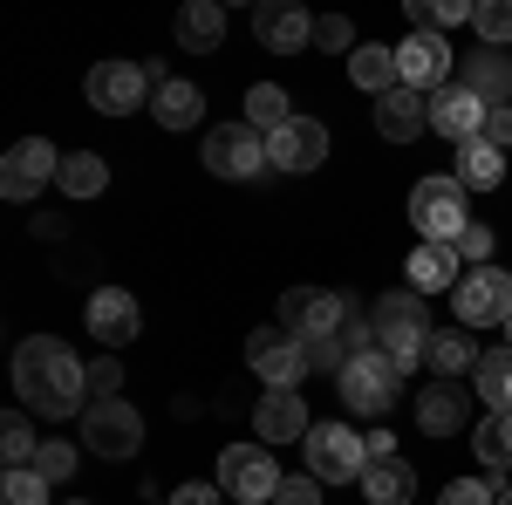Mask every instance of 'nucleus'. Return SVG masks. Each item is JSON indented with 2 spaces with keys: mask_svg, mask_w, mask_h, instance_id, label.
<instances>
[{
  "mask_svg": "<svg viewBox=\"0 0 512 505\" xmlns=\"http://www.w3.org/2000/svg\"><path fill=\"white\" fill-rule=\"evenodd\" d=\"M451 164H458L451 178H458L465 192H499V185H506V151H492L485 137H472V144H458V157H451Z\"/></svg>",
  "mask_w": 512,
  "mask_h": 505,
  "instance_id": "obj_24",
  "label": "nucleus"
},
{
  "mask_svg": "<svg viewBox=\"0 0 512 505\" xmlns=\"http://www.w3.org/2000/svg\"><path fill=\"white\" fill-rule=\"evenodd\" d=\"M376 130H383V144H410V137H424L431 130V96L424 89H390V96H376Z\"/></svg>",
  "mask_w": 512,
  "mask_h": 505,
  "instance_id": "obj_19",
  "label": "nucleus"
},
{
  "mask_svg": "<svg viewBox=\"0 0 512 505\" xmlns=\"http://www.w3.org/2000/svg\"><path fill=\"white\" fill-rule=\"evenodd\" d=\"M14 396L41 410V417H82V396H89V369H82L76 355L62 349L55 335H28L21 349H14Z\"/></svg>",
  "mask_w": 512,
  "mask_h": 505,
  "instance_id": "obj_1",
  "label": "nucleus"
},
{
  "mask_svg": "<svg viewBox=\"0 0 512 505\" xmlns=\"http://www.w3.org/2000/svg\"><path fill=\"white\" fill-rule=\"evenodd\" d=\"M76 465H82V451H76V444H62V437H48V444H41V458H35V471L48 478V485H69Z\"/></svg>",
  "mask_w": 512,
  "mask_h": 505,
  "instance_id": "obj_34",
  "label": "nucleus"
},
{
  "mask_svg": "<svg viewBox=\"0 0 512 505\" xmlns=\"http://www.w3.org/2000/svg\"><path fill=\"white\" fill-rule=\"evenodd\" d=\"M41 444H48V437H35V424H28L21 410H7V424H0V458H7V471H35Z\"/></svg>",
  "mask_w": 512,
  "mask_h": 505,
  "instance_id": "obj_32",
  "label": "nucleus"
},
{
  "mask_svg": "<svg viewBox=\"0 0 512 505\" xmlns=\"http://www.w3.org/2000/svg\"><path fill=\"white\" fill-rule=\"evenodd\" d=\"M403 280H410V294H444V287L465 280V260H458V246H444V239H417V253L403 260Z\"/></svg>",
  "mask_w": 512,
  "mask_h": 505,
  "instance_id": "obj_21",
  "label": "nucleus"
},
{
  "mask_svg": "<svg viewBox=\"0 0 512 505\" xmlns=\"http://www.w3.org/2000/svg\"><path fill=\"white\" fill-rule=\"evenodd\" d=\"M410 219H417V233H424V239L458 246V233L472 226V219H465V185H458V178H417V192H410Z\"/></svg>",
  "mask_w": 512,
  "mask_h": 505,
  "instance_id": "obj_10",
  "label": "nucleus"
},
{
  "mask_svg": "<svg viewBox=\"0 0 512 505\" xmlns=\"http://www.w3.org/2000/svg\"><path fill=\"white\" fill-rule=\"evenodd\" d=\"M478 7L472 0H437V35H444V28H458V21H472Z\"/></svg>",
  "mask_w": 512,
  "mask_h": 505,
  "instance_id": "obj_45",
  "label": "nucleus"
},
{
  "mask_svg": "<svg viewBox=\"0 0 512 505\" xmlns=\"http://www.w3.org/2000/svg\"><path fill=\"white\" fill-rule=\"evenodd\" d=\"M62 178V151L48 144V137H21L14 151L0 157V198H14V205H28L41 185H55Z\"/></svg>",
  "mask_w": 512,
  "mask_h": 505,
  "instance_id": "obj_12",
  "label": "nucleus"
},
{
  "mask_svg": "<svg viewBox=\"0 0 512 505\" xmlns=\"http://www.w3.org/2000/svg\"><path fill=\"white\" fill-rule=\"evenodd\" d=\"M499 505H512V485H506V492H499Z\"/></svg>",
  "mask_w": 512,
  "mask_h": 505,
  "instance_id": "obj_47",
  "label": "nucleus"
},
{
  "mask_svg": "<svg viewBox=\"0 0 512 505\" xmlns=\"http://www.w3.org/2000/svg\"><path fill=\"white\" fill-rule=\"evenodd\" d=\"M158 62L144 69V62H96L89 82H82V96H89V110L96 117H130V110H144V96H158Z\"/></svg>",
  "mask_w": 512,
  "mask_h": 505,
  "instance_id": "obj_3",
  "label": "nucleus"
},
{
  "mask_svg": "<svg viewBox=\"0 0 512 505\" xmlns=\"http://www.w3.org/2000/svg\"><path fill=\"white\" fill-rule=\"evenodd\" d=\"M274 505H321V478H315V471H301V478H287Z\"/></svg>",
  "mask_w": 512,
  "mask_h": 505,
  "instance_id": "obj_42",
  "label": "nucleus"
},
{
  "mask_svg": "<svg viewBox=\"0 0 512 505\" xmlns=\"http://www.w3.org/2000/svg\"><path fill=\"white\" fill-rule=\"evenodd\" d=\"M48 499V478L41 471H7L0 478V505H41Z\"/></svg>",
  "mask_w": 512,
  "mask_h": 505,
  "instance_id": "obj_37",
  "label": "nucleus"
},
{
  "mask_svg": "<svg viewBox=\"0 0 512 505\" xmlns=\"http://www.w3.org/2000/svg\"><path fill=\"white\" fill-rule=\"evenodd\" d=\"M226 41V7L219 0H185L178 7V48L185 55H212Z\"/></svg>",
  "mask_w": 512,
  "mask_h": 505,
  "instance_id": "obj_23",
  "label": "nucleus"
},
{
  "mask_svg": "<svg viewBox=\"0 0 512 505\" xmlns=\"http://www.w3.org/2000/svg\"><path fill=\"white\" fill-rule=\"evenodd\" d=\"M451 308H458L465 328H492V321H506V314H512V273L465 267V280L451 287Z\"/></svg>",
  "mask_w": 512,
  "mask_h": 505,
  "instance_id": "obj_13",
  "label": "nucleus"
},
{
  "mask_svg": "<svg viewBox=\"0 0 512 505\" xmlns=\"http://www.w3.org/2000/svg\"><path fill=\"white\" fill-rule=\"evenodd\" d=\"M253 430H260V444H308L315 417H308V403H301L294 389H267V396L253 403Z\"/></svg>",
  "mask_w": 512,
  "mask_h": 505,
  "instance_id": "obj_17",
  "label": "nucleus"
},
{
  "mask_svg": "<svg viewBox=\"0 0 512 505\" xmlns=\"http://www.w3.org/2000/svg\"><path fill=\"white\" fill-rule=\"evenodd\" d=\"M117 383H123V369L110 362V355H103V362L89 369V389H96V396H117Z\"/></svg>",
  "mask_w": 512,
  "mask_h": 505,
  "instance_id": "obj_44",
  "label": "nucleus"
},
{
  "mask_svg": "<svg viewBox=\"0 0 512 505\" xmlns=\"http://www.w3.org/2000/svg\"><path fill=\"white\" fill-rule=\"evenodd\" d=\"M485 117H492V103H485L478 89H465V82H451V89L431 96V130L451 137V144H472L478 130H485Z\"/></svg>",
  "mask_w": 512,
  "mask_h": 505,
  "instance_id": "obj_15",
  "label": "nucleus"
},
{
  "mask_svg": "<svg viewBox=\"0 0 512 505\" xmlns=\"http://www.w3.org/2000/svg\"><path fill=\"white\" fill-rule=\"evenodd\" d=\"M246 123H253L260 137L287 130V123H294V110H287V89H280V82H253V89H246Z\"/></svg>",
  "mask_w": 512,
  "mask_h": 505,
  "instance_id": "obj_29",
  "label": "nucleus"
},
{
  "mask_svg": "<svg viewBox=\"0 0 512 505\" xmlns=\"http://www.w3.org/2000/svg\"><path fill=\"white\" fill-rule=\"evenodd\" d=\"M315 48H349V55H355L362 41H355V28L342 21V14H328V21H315Z\"/></svg>",
  "mask_w": 512,
  "mask_h": 505,
  "instance_id": "obj_39",
  "label": "nucleus"
},
{
  "mask_svg": "<svg viewBox=\"0 0 512 505\" xmlns=\"http://www.w3.org/2000/svg\"><path fill=\"white\" fill-rule=\"evenodd\" d=\"M369 458H396V437H390V430H369Z\"/></svg>",
  "mask_w": 512,
  "mask_h": 505,
  "instance_id": "obj_46",
  "label": "nucleus"
},
{
  "mask_svg": "<svg viewBox=\"0 0 512 505\" xmlns=\"http://www.w3.org/2000/svg\"><path fill=\"white\" fill-rule=\"evenodd\" d=\"M246 362H253V376L267 389H294V383H308V342H294L287 328H253L246 335Z\"/></svg>",
  "mask_w": 512,
  "mask_h": 505,
  "instance_id": "obj_11",
  "label": "nucleus"
},
{
  "mask_svg": "<svg viewBox=\"0 0 512 505\" xmlns=\"http://www.w3.org/2000/svg\"><path fill=\"white\" fill-rule=\"evenodd\" d=\"M69 505H82V499H69Z\"/></svg>",
  "mask_w": 512,
  "mask_h": 505,
  "instance_id": "obj_49",
  "label": "nucleus"
},
{
  "mask_svg": "<svg viewBox=\"0 0 512 505\" xmlns=\"http://www.w3.org/2000/svg\"><path fill=\"white\" fill-rule=\"evenodd\" d=\"M171 505H226V492L198 478V485H178V492H171Z\"/></svg>",
  "mask_w": 512,
  "mask_h": 505,
  "instance_id": "obj_43",
  "label": "nucleus"
},
{
  "mask_svg": "<svg viewBox=\"0 0 512 505\" xmlns=\"http://www.w3.org/2000/svg\"><path fill=\"white\" fill-rule=\"evenodd\" d=\"M301 451L321 485H362V471H369V437H355L349 424H315Z\"/></svg>",
  "mask_w": 512,
  "mask_h": 505,
  "instance_id": "obj_6",
  "label": "nucleus"
},
{
  "mask_svg": "<svg viewBox=\"0 0 512 505\" xmlns=\"http://www.w3.org/2000/svg\"><path fill=\"white\" fill-rule=\"evenodd\" d=\"M198 164H205L212 178H260V171H267V137H260L253 123H212Z\"/></svg>",
  "mask_w": 512,
  "mask_h": 505,
  "instance_id": "obj_8",
  "label": "nucleus"
},
{
  "mask_svg": "<svg viewBox=\"0 0 512 505\" xmlns=\"http://www.w3.org/2000/svg\"><path fill=\"white\" fill-rule=\"evenodd\" d=\"M478 465L485 471H512V410H492V417H478Z\"/></svg>",
  "mask_w": 512,
  "mask_h": 505,
  "instance_id": "obj_30",
  "label": "nucleus"
},
{
  "mask_svg": "<svg viewBox=\"0 0 512 505\" xmlns=\"http://www.w3.org/2000/svg\"><path fill=\"white\" fill-rule=\"evenodd\" d=\"M335 389H342V403H349L355 417H390L396 396H403V369H396L383 349H369L335 376Z\"/></svg>",
  "mask_w": 512,
  "mask_h": 505,
  "instance_id": "obj_5",
  "label": "nucleus"
},
{
  "mask_svg": "<svg viewBox=\"0 0 512 505\" xmlns=\"http://www.w3.org/2000/svg\"><path fill=\"white\" fill-rule=\"evenodd\" d=\"M472 383H478V403L512 410V349H485L472 362Z\"/></svg>",
  "mask_w": 512,
  "mask_h": 505,
  "instance_id": "obj_28",
  "label": "nucleus"
},
{
  "mask_svg": "<svg viewBox=\"0 0 512 505\" xmlns=\"http://www.w3.org/2000/svg\"><path fill=\"white\" fill-rule=\"evenodd\" d=\"M280 465H274V444H226L219 451V492L226 499H246V505H274L280 499Z\"/></svg>",
  "mask_w": 512,
  "mask_h": 505,
  "instance_id": "obj_4",
  "label": "nucleus"
},
{
  "mask_svg": "<svg viewBox=\"0 0 512 505\" xmlns=\"http://www.w3.org/2000/svg\"><path fill=\"white\" fill-rule=\"evenodd\" d=\"M253 35L267 41L274 55H301V48L315 41V21H308L301 7H287V0H274V7H253Z\"/></svg>",
  "mask_w": 512,
  "mask_h": 505,
  "instance_id": "obj_22",
  "label": "nucleus"
},
{
  "mask_svg": "<svg viewBox=\"0 0 512 505\" xmlns=\"http://www.w3.org/2000/svg\"><path fill=\"white\" fill-rule=\"evenodd\" d=\"M410 492H417V471L403 458H369V471H362V499L369 505H410Z\"/></svg>",
  "mask_w": 512,
  "mask_h": 505,
  "instance_id": "obj_26",
  "label": "nucleus"
},
{
  "mask_svg": "<svg viewBox=\"0 0 512 505\" xmlns=\"http://www.w3.org/2000/svg\"><path fill=\"white\" fill-rule=\"evenodd\" d=\"M369 328H376V349L390 355L403 376L431 355V335H424L431 314H424V294H410V287H403V294H383V301L369 308Z\"/></svg>",
  "mask_w": 512,
  "mask_h": 505,
  "instance_id": "obj_2",
  "label": "nucleus"
},
{
  "mask_svg": "<svg viewBox=\"0 0 512 505\" xmlns=\"http://www.w3.org/2000/svg\"><path fill=\"white\" fill-rule=\"evenodd\" d=\"M349 82H355V89H369V96H390V89H403L396 48H383V41H362V48L349 55Z\"/></svg>",
  "mask_w": 512,
  "mask_h": 505,
  "instance_id": "obj_25",
  "label": "nucleus"
},
{
  "mask_svg": "<svg viewBox=\"0 0 512 505\" xmlns=\"http://www.w3.org/2000/svg\"><path fill=\"white\" fill-rule=\"evenodd\" d=\"M151 117H158L164 130H192V123L205 117V96H198L192 82H158V96H151Z\"/></svg>",
  "mask_w": 512,
  "mask_h": 505,
  "instance_id": "obj_27",
  "label": "nucleus"
},
{
  "mask_svg": "<svg viewBox=\"0 0 512 505\" xmlns=\"http://www.w3.org/2000/svg\"><path fill=\"white\" fill-rule=\"evenodd\" d=\"M472 28H478V41H492V48H506V41H512V0H478Z\"/></svg>",
  "mask_w": 512,
  "mask_h": 505,
  "instance_id": "obj_35",
  "label": "nucleus"
},
{
  "mask_svg": "<svg viewBox=\"0 0 512 505\" xmlns=\"http://www.w3.org/2000/svg\"><path fill=\"white\" fill-rule=\"evenodd\" d=\"M280 328L315 349V342H328V335L349 328V301H342V294H321V287H287V294H280Z\"/></svg>",
  "mask_w": 512,
  "mask_h": 505,
  "instance_id": "obj_7",
  "label": "nucleus"
},
{
  "mask_svg": "<svg viewBox=\"0 0 512 505\" xmlns=\"http://www.w3.org/2000/svg\"><path fill=\"white\" fill-rule=\"evenodd\" d=\"M465 424H472V389L465 383H424V396H417V430L424 437H458Z\"/></svg>",
  "mask_w": 512,
  "mask_h": 505,
  "instance_id": "obj_18",
  "label": "nucleus"
},
{
  "mask_svg": "<svg viewBox=\"0 0 512 505\" xmlns=\"http://www.w3.org/2000/svg\"><path fill=\"white\" fill-rule=\"evenodd\" d=\"M424 362L437 369V383H465L478 355H472V342H465L458 328H444V335H431V355H424Z\"/></svg>",
  "mask_w": 512,
  "mask_h": 505,
  "instance_id": "obj_31",
  "label": "nucleus"
},
{
  "mask_svg": "<svg viewBox=\"0 0 512 505\" xmlns=\"http://www.w3.org/2000/svg\"><path fill=\"white\" fill-rule=\"evenodd\" d=\"M321 157H328V130H321L315 117H294L287 130L267 137V164H274V171H315Z\"/></svg>",
  "mask_w": 512,
  "mask_h": 505,
  "instance_id": "obj_20",
  "label": "nucleus"
},
{
  "mask_svg": "<svg viewBox=\"0 0 512 505\" xmlns=\"http://www.w3.org/2000/svg\"><path fill=\"white\" fill-rule=\"evenodd\" d=\"M82 444H89L96 458H137V444H144V417H137V403L96 396V403L82 410Z\"/></svg>",
  "mask_w": 512,
  "mask_h": 505,
  "instance_id": "obj_9",
  "label": "nucleus"
},
{
  "mask_svg": "<svg viewBox=\"0 0 512 505\" xmlns=\"http://www.w3.org/2000/svg\"><path fill=\"white\" fill-rule=\"evenodd\" d=\"M506 349H512V314H506Z\"/></svg>",
  "mask_w": 512,
  "mask_h": 505,
  "instance_id": "obj_48",
  "label": "nucleus"
},
{
  "mask_svg": "<svg viewBox=\"0 0 512 505\" xmlns=\"http://www.w3.org/2000/svg\"><path fill=\"white\" fill-rule=\"evenodd\" d=\"M451 41L444 35H410L403 48H396V69H403V82L410 89H424V96H437V89H451Z\"/></svg>",
  "mask_w": 512,
  "mask_h": 505,
  "instance_id": "obj_16",
  "label": "nucleus"
},
{
  "mask_svg": "<svg viewBox=\"0 0 512 505\" xmlns=\"http://www.w3.org/2000/svg\"><path fill=\"white\" fill-rule=\"evenodd\" d=\"M499 478H451L444 492H437V505H499Z\"/></svg>",
  "mask_w": 512,
  "mask_h": 505,
  "instance_id": "obj_36",
  "label": "nucleus"
},
{
  "mask_svg": "<svg viewBox=\"0 0 512 505\" xmlns=\"http://www.w3.org/2000/svg\"><path fill=\"white\" fill-rule=\"evenodd\" d=\"M458 260H465V267H492V226H465V233H458Z\"/></svg>",
  "mask_w": 512,
  "mask_h": 505,
  "instance_id": "obj_38",
  "label": "nucleus"
},
{
  "mask_svg": "<svg viewBox=\"0 0 512 505\" xmlns=\"http://www.w3.org/2000/svg\"><path fill=\"white\" fill-rule=\"evenodd\" d=\"M82 321H89V335H96L103 349H123V342H137V328H144V314H137V294H123V287H96V294H89V308H82Z\"/></svg>",
  "mask_w": 512,
  "mask_h": 505,
  "instance_id": "obj_14",
  "label": "nucleus"
},
{
  "mask_svg": "<svg viewBox=\"0 0 512 505\" xmlns=\"http://www.w3.org/2000/svg\"><path fill=\"white\" fill-rule=\"evenodd\" d=\"M492 151H512V103H492V117H485V130H478Z\"/></svg>",
  "mask_w": 512,
  "mask_h": 505,
  "instance_id": "obj_41",
  "label": "nucleus"
},
{
  "mask_svg": "<svg viewBox=\"0 0 512 505\" xmlns=\"http://www.w3.org/2000/svg\"><path fill=\"white\" fill-rule=\"evenodd\" d=\"M506 82H512L506 62H485V69H472V82H465V89H478V96L492 103V96H506Z\"/></svg>",
  "mask_w": 512,
  "mask_h": 505,
  "instance_id": "obj_40",
  "label": "nucleus"
},
{
  "mask_svg": "<svg viewBox=\"0 0 512 505\" xmlns=\"http://www.w3.org/2000/svg\"><path fill=\"white\" fill-rule=\"evenodd\" d=\"M55 185H62L69 198H96L103 185H110V164H103L96 151H69V157H62V178H55Z\"/></svg>",
  "mask_w": 512,
  "mask_h": 505,
  "instance_id": "obj_33",
  "label": "nucleus"
}]
</instances>
